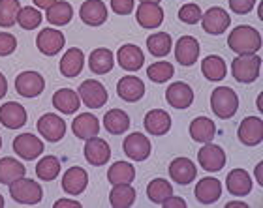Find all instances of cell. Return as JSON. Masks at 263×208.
Listing matches in <instances>:
<instances>
[{
    "label": "cell",
    "mask_w": 263,
    "mask_h": 208,
    "mask_svg": "<svg viewBox=\"0 0 263 208\" xmlns=\"http://www.w3.org/2000/svg\"><path fill=\"white\" fill-rule=\"evenodd\" d=\"M199 58V44L194 36H182L175 45V60L181 66H192Z\"/></svg>",
    "instance_id": "cell-20"
},
{
    "label": "cell",
    "mask_w": 263,
    "mask_h": 208,
    "mask_svg": "<svg viewBox=\"0 0 263 208\" xmlns=\"http://www.w3.org/2000/svg\"><path fill=\"white\" fill-rule=\"evenodd\" d=\"M136 201V190L130 184H113L109 192V203L113 208H130Z\"/></svg>",
    "instance_id": "cell-35"
},
{
    "label": "cell",
    "mask_w": 263,
    "mask_h": 208,
    "mask_svg": "<svg viewBox=\"0 0 263 208\" xmlns=\"http://www.w3.org/2000/svg\"><path fill=\"white\" fill-rule=\"evenodd\" d=\"M32 2L38 6V8H42V10H47V8H51V6L55 4L57 0H32Z\"/></svg>",
    "instance_id": "cell-50"
},
{
    "label": "cell",
    "mask_w": 263,
    "mask_h": 208,
    "mask_svg": "<svg viewBox=\"0 0 263 208\" xmlns=\"http://www.w3.org/2000/svg\"><path fill=\"white\" fill-rule=\"evenodd\" d=\"M45 17L51 25H57V27H64L71 21L73 17V8H71L70 2H64V0H57L55 4L45 10Z\"/></svg>",
    "instance_id": "cell-33"
},
{
    "label": "cell",
    "mask_w": 263,
    "mask_h": 208,
    "mask_svg": "<svg viewBox=\"0 0 263 208\" xmlns=\"http://www.w3.org/2000/svg\"><path fill=\"white\" fill-rule=\"evenodd\" d=\"M17 49V39L10 32H0V56H8Z\"/></svg>",
    "instance_id": "cell-45"
},
{
    "label": "cell",
    "mask_w": 263,
    "mask_h": 208,
    "mask_svg": "<svg viewBox=\"0 0 263 208\" xmlns=\"http://www.w3.org/2000/svg\"><path fill=\"white\" fill-rule=\"evenodd\" d=\"M226 188L231 195L235 197H245L252 192V178L245 169H233L226 178Z\"/></svg>",
    "instance_id": "cell-24"
},
{
    "label": "cell",
    "mask_w": 263,
    "mask_h": 208,
    "mask_svg": "<svg viewBox=\"0 0 263 208\" xmlns=\"http://www.w3.org/2000/svg\"><path fill=\"white\" fill-rule=\"evenodd\" d=\"M136 178V167L128 161H117L107 171V180L111 184H132Z\"/></svg>",
    "instance_id": "cell-36"
},
{
    "label": "cell",
    "mask_w": 263,
    "mask_h": 208,
    "mask_svg": "<svg viewBox=\"0 0 263 208\" xmlns=\"http://www.w3.org/2000/svg\"><path fill=\"white\" fill-rule=\"evenodd\" d=\"M104 126L111 135H121L130 128V116L121 109H111L104 116Z\"/></svg>",
    "instance_id": "cell-34"
},
{
    "label": "cell",
    "mask_w": 263,
    "mask_h": 208,
    "mask_svg": "<svg viewBox=\"0 0 263 208\" xmlns=\"http://www.w3.org/2000/svg\"><path fill=\"white\" fill-rule=\"evenodd\" d=\"M201 73L207 77L209 81H222L226 77V73H228L224 58L218 55H209L201 62Z\"/></svg>",
    "instance_id": "cell-38"
},
{
    "label": "cell",
    "mask_w": 263,
    "mask_h": 208,
    "mask_svg": "<svg viewBox=\"0 0 263 208\" xmlns=\"http://www.w3.org/2000/svg\"><path fill=\"white\" fill-rule=\"evenodd\" d=\"M55 208H81V203L70 201V199H59L55 203Z\"/></svg>",
    "instance_id": "cell-49"
},
{
    "label": "cell",
    "mask_w": 263,
    "mask_h": 208,
    "mask_svg": "<svg viewBox=\"0 0 263 208\" xmlns=\"http://www.w3.org/2000/svg\"><path fill=\"white\" fill-rule=\"evenodd\" d=\"M211 109L218 118L228 120L239 109V98L230 87L214 88L213 94H211Z\"/></svg>",
    "instance_id": "cell-2"
},
{
    "label": "cell",
    "mask_w": 263,
    "mask_h": 208,
    "mask_svg": "<svg viewBox=\"0 0 263 208\" xmlns=\"http://www.w3.org/2000/svg\"><path fill=\"white\" fill-rule=\"evenodd\" d=\"M122 148H124V154H126L128 158L134 159V161H145V159L151 156V141L147 139V135H143V133H132L124 139L122 142Z\"/></svg>",
    "instance_id": "cell-11"
},
{
    "label": "cell",
    "mask_w": 263,
    "mask_h": 208,
    "mask_svg": "<svg viewBox=\"0 0 263 208\" xmlns=\"http://www.w3.org/2000/svg\"><path fill=\"white\" fill-rule=\"evenodd\" d=\"M113 64H115V58H113V53L109 49H104V47H100V49H94L88 56V68L92 73L96 75H104L107 71L113 70Z\"/></svg>",
    "instance_id": "cell-31"
},
{
    "label": "cell",
    "mask_w": 263,
    "mask_h": 208,
    "mask_svg": "<svg viewBox=\"0 0 263 208\" xmlns=\"http://www.w3.org/2000/svg\"><path fill=\"white\" fill-rule=\"evenodd\" d=\"M36 175L40 180L51 182L55 180L57 176L61 175V159L57 156H45L38 161L36 165Z\"/></svg>",
    "instance_id": "cell-39"
},
{
    "label": "cell",
    "mask_w": 263,
    "mask_h": 208,
    "mask_svg": "<svg viewBox=\"0 0 263 208\" xmlns=\"http://www.w3.org/2000/svg\"><path fill=\"white\" fill-rule=\"evenodd\" d=\"M173 73H175L173 64H170V62H165V60L154 62V64H151V66L147 68V77L154 82L170 81L171 77H173Z\"/></svg>",
    "instance_id": "cell-42"
},
{
    "label": "cell",
    "mask_w": 263,
    "mask_h": 208,
    "mask_svg": "<svg viewBox=\"0 0 263 208\" xmlns=\"http://www.w3.org/2000/svg\"><path fill=\"white\" fill-rule=\"evenodd\" d=\"M0 148H2V139H0Z\"/></svg>",
    "instance_id": "cell-57"
},
{
    "label": "cell",
    "mask_w": 263,
    "mask_h": 208,
    "mask_svg": "<svg viewBox=\"0 0 263 208\" xmlns=\"http://www.w3.org/2000/svg\"><path fill=\"white\" fill-rule=\"evenodd\" d=\"M83 62H85V55L81 49L71 47L64 53V56L61 58L59 70L64 77H77L83 70Z\"/></svg>",
    "instance_id": "cell-29"
},
{
    "label": "cell",
    "mask_w": 263,
    "mask_h": 208,
    "mask_svg": "<svg viewBox=\"0 0 263 208\" xmlns=\"http://www.w3.org/2000/svg\"><path fill=\"white\" fill-rule=\"evenodd\" d=\"M237 137L247 147H256L263 141V122L259 116H247L237 130Z\"/></svg>",
    "instance_id": "cell-12"
},
{
    "label": "cell",
    "mask_w": 263,
    "mask_h": 208,
    "mask_svg": "<svg viewBox=\"0 0 263 208\" xmlns=\"http://www.w3.org/2000/svg\"><path fill=\"white\" fill-rule=\"evenodd\" d=\"M201 15L203 11L201 8L197 4H194V2H188V4H184L179 10V19H181L182 23H186V25H196V23L201 21Z\"/></svg>",
    "instance_id": "cell-44"
},
{
    "label": "cell",
    "mask_w": 263,
    "mask_h": 208,
    "mask_svg": "<svg viewBox=\"0 0 263 208\" xmlns=\"http://www.w3.org/2000/svg\"><path fill=\"white\" fill-rule=\"evenodd\" d=\"M66 38L61 30H55V28H44L42 32L38 34L36 38V45H38V51L45 56H55L61 53V49L64 47Z\"/></svg>",
    "instance_id": "cell-9"
},
{
    "label": "cell",
    "mask_w": 263,
    "mask_h": 208,
    "mask_svg": "<svg viewBox=\"0 0 263 208\" xmlns=\"http://www.w3.org/2000/svg\"><path fill=\"white\" fill-rule=\"evenodd\" d=\"M197 161L203 169L209 173H218L226 165V152L224 148L213 142H205V147L197 152Z\"/></svg>",
    "instance_id": "cell-8"
},
{
    "label": "cell",
    "mask_w": 263,
    "mask_h": 208,
    "mask_svg": "<svg viewBox=\"0 0 263 208\" xmlns=\"http://www.w3.org/2000/svg\"><path fill=\"white\" fill-rule=\"evenodd\" d=\"M170 176H171V180H175L177 184L186 186V184H190L192 180H196V176H197L196 163L188 158H175L170 163Z\"/></svg>",
    "instance_id": "cell-21"
},
{
    "label": "cell",
    "mask_w": 263,
    "mask_h": 208,
    "mask_svg": "<svg viewBox=\"0 0 263 208\" xmlns=\"http://www.w3.org/2000/svg\"><path fill=\"white\" fill-rule=\"evenodd\" d=\"M171 45H173V39H171V36L167 32H154L147 38L148 53L153 56H156V58L170 55Z\"/></svg>",
    "instance_id": "cell-37"
},
{
    "label": "cell",
    "mask_w": 263,
    "mask_h": 208,
    "mask_svg": "<svg viewBox=\"0 0 263 208\" xmlns=\"http://www.w3.org/2000/svg\"><path fill=\"white\" fill-rule=\"evenodd\" d=\"M165 99H167V103L171 107H175V109H188L194 101V90L190 88V85L186 82H173L167 87L165 90Z\"/></svg>",
    "instance_id": "cell-18"
},
{
    "label": "cell",
    "mask_w": 263,
    "mask_h": 208,
    "mask_svg": "<svg viewBox=\"0 0 263 208\" xmlns=\"http://www.w3.org/2000/svg\"><path fill=\"white\" fill-rule=\"evenodd\" d=\"M77 94H79V98H81L83 103L87 105V107H90V109H100L102 105H105V101L109 98L105 87L100 81H96V79L83 81Z\"/></svg>",
    "instance_id": "cell-5"
},
{
    "label": "cell",
    "mask_w": 263,
    "mask_h": 208,
    "mask_svg": "<svg viewBox=\"0 0 263 208\" xmlns=\"http://www.w3.org/2000/svg\"><path fill=\"white\" fill-rule=\"evenodd\" d=\"M10 195L13 201L21 204H38L44 197V192L36 180L23 176V178H17L15 182L10 184Z\"/></svg>",
    "instance_id": "cell-3"
},
{
    "label": "cell",
    "mask_w": 263,
    "mask_h": 208,
    "mask_svg": "<svg viewBox=\"0 0 263 208\" xmlns=\"http://www.w3.org/2000/svg\"><path fill=\"white\" fill-rule=\"evenodd\" d=\"M79 17L88 27H100L107 21V8L102 0H85L79 8Z\"/></svg>",
    "instance_id": "cell-17"
},
{
    "label": "cell",
    "mask_w": 263,
    "mask_h": 208,
    "mask_svg": "<svg viewBox=\"0 0 263 208\" xmlns=\"http://www.w3.org/2000/svg\"><path fill=\"white\" fill-rule=\"evenodd\" d=\"M233 206H241V208H247L248 204L242 203V201H235V203H228V208H233Z\"/></svg>",
    "instance_id": "cell-53"
},
{
    "label": "cell",
    "mask_w": 263,
    "mask_h": 208,
    "mask_svg": "<svg viewBox=\"0 0 263 208\" xmlns=\"http://www.w3.org/2000/svg\"><path fill=\"white\" fill-rule=\"evenodd\" d=\"M147 195L153 203L162 204L170 195H173V188H171L170 182L164 180V178H154L147 186Z\"/></svg>",
    "instance_id": "cell-40"
},
{
    "label": "cell",
    "mask_w": 263,
    "mask_h": 208,
    "mask_svg": "<svg viewBox=\"0 0 263 208\" xmlns=\"http://www.w3.org/2000/svg\"><path fill=\"white\" fill-rule=\"evenodd\" d=\"M85 159L94 167H102L109 161L111 158V148L109 144L100 137H90L85 142Z\"/></svg>",
    "instance_id": "cell-15"
},
{
    "label": "cell",
    "mask_w": 263,
    "mask_h": 208,
    "mask_svg": "<svg viewBox=\"0 0 263 208\" xmlns=\"http://www.w3.org/2000/svg\"><path fill=\"white\" fill-rule=\"evenodd\" d=\"M4 206V197H2V195H0V208Z\"/></svg>",
    "instance_id": "cell-56"
},
{
    "label": "cell",
    "mask_w": 263,
    "mask_h": 208,
    "mask_svg": "<svg viewBox=\"0 0 263 208\" xmlns=\"http://www.w3.org/2000/svg\"><path fill=\"white\" fill-rule=\"evenodd\" d=\"M53 107L61 111L62 115H73L81 107V98L71 88H61L53 94Z\"/></svg>",
    "instance_id": "cell-26"
},
{
    "label": "cell",
    "mask_w": 263,
    "mask_h": 208,
    "mask_svg": "<svg viewBox=\"0 0 263 208\" xmlns=\"http://www.w3.org/2000/svg\"><path fill=\"white\" fill-rule=\"evenodd\" d=\"M222 195V184L218 178L207 176L196 184V199L201 204H214Z\"/></svg>",
    "instance_id": "cell-22"
},
{
    "label": "cell",
    "mask_w": 263,
    "mask_h": 208,
    "mask_svg": "<svg viewBox=\"0 0 263 208\" xmlns=\"http://www.w3.org/2000/svg\"><path fill=\"white\" fill-rule=\"evenodd\" d=\"M71 130H73V135H77L79 139H90V137H96L100 132V122L98 118L90 113H81V115L77 116L73 124H71Z\"/></svg>",
    "instance_id": "cell-28"
},
{
    "label": "cell",
    "mask_w": 263,
    "mask_h": 208,
    "mask_svg": "<svg viewBox=\"0 0 263 208\" xmlns=\"http://www.w3.org/2000/svg\"><path fill=\"white\" fill-rule=\"evenodd\" d=\"M201 25L203 30L207 34H213V36H218V34H224L231 25V15L224 8L220 6H214V8H209L205 13L201 15Z\"/></svg>",
    "instance_id": "cell-6"
},
{
    "label": "cell",
    "mask_w": 263,
    "mask_h": 208,
    "mask_svg": "<svg viewBox=\"0 0 263 208\" xmlns=\"http://www.w3.org/2000/svg\"><path fill=\"white\" fill-rule=\"evenodd\" d=\"M261 165L263 163H258V169H256V178H258V184L263 186V178H261Z\"/></svg>",
    "instance_id": "cell-52"
},
{
    "label": "cell",
    "mask_w": 263,
    "mask_h": 208,
    "mask_svg": "<svg viewBox=\"0 0 263 208\" xmlns=\"http://www.w3.org/2000/svg\"><path fill=\"white\" fill-rule=\"evenodd\" d=\"M258 107H259V111L263 109V105H261V96H259V98H258Z\"/></svg>",
    "instance_id": "cell-54"
},
{
    "label": "cell",
    "mask_w": 263,
    "mask_h": 208,
    "mask_svg": "<svg viewBox=\"0 0 263 208\" xmlns=\"http://www.w3.org/2000/svg\"><path fill=\"white\" fill-rule=\"evenodd\" d=\"M13 150L23 159H36L40 154L44 152V142L32 133H21L13 141Z\"/></svg>",
    "instance_id": "cell-19"
},
{
    "label": "cell",
    "mask_w": 263,
    "mask_h": 208,
    "mask_svg": "<svg viewBox=\"0 0 263 208\" xmlns=\"http://www.w3.org/2000/svg\"><path fill=\"white\" fill-rule=\"evenodd\" d=\"M256 0H230V8L237 15H247L254 10Z\"/></svg>",
    "instance_id": "cell-46"
},
{
    "label": "cell",
    "mask_w": 263,
    "mask_h": 208,
    "mask_svg": "<svg viewBox=\"0 0 263 208\" xmlns=\"http://www.w3.org/2000/svg\"><path fill=\"white\" fill-rule=\"evenodd\" d=\"M143 126L151 135H165L171 130V116L162 109H153L145 115Z\"/></svg>",
    "instance_id": "cell-25"
},
{
    "label": "cell",
    "mask_w": 263,
    "mask_h": 208,
    "mask_svg": "<svg viewBox=\"0 0 263 208\" xmlns=\"http://www.w3.org/2000/svg\"><path fill=\"white\" fill-rule=\"evenodd\" d=\"M42 13H40L36 8H21L19 11V15H17V23H19V27L25 28V30H34V28H38L42 25Z\"/></svg>",
    "instance_id": "cell-43"
},
{
    "label": "cell",
    "mask_w": 263,
    "mask_h": 208,
    "mask_svg": "<svg viewBox=\"0 0 263 208\" xmlns=\"http://www.w3.org/2000/svg\"><path fill=\"white\" fill-rule=\"evenodd\" d=\"M0 124L8 130H19L27 124V111L17 101L0 105Z\"/></svg>",
    "instance_id": "cell-14"
},
{
    "label": "cell",
    "mask_w": 263,
    "mask_h": 208,
    "mask_svg": "<svg viewBox=\"0 0 263 208\" xmlns=\"http://www.w3.org/2000/svg\"><path fill=\"white\" fill-rule=\"evenodd\" d=\"M88 184V175L87 171L81 167H70L62 176V190L68 195H79L85 192V188Z\"/></svg>",
    "instance_id": "cell-23"
},
{
    "label": "cell",
    "mask_w": 263,
    "mask_h": 208,
    "mask_svg": "<svg viewBox=\"0 0 263 208\" xmlns=\"http://www.w3.org/2000/svg\"><path fill=\"white\" fill-rule=\"evenodd\" d=\"M228 45L237 55H256L261 49V34L254 27L239 25L228 36Z\"/></svg>",
    "instance_id": "cell-1"
},
{
    "label": "cell",
    "mask_w": 263,
    "mask_h": 208,
    "mask_svg": "<svg viewBox=\"0 0 263 208\" xmlns=\"http://www.w3.org/2000/svg\"><path fill=\"white\" fill-rule=\"evenodd\" d=\"M25 173H27V167L21 161H17L15 158L6 156V158L0 159V184L10 186L11 182H15L17 178H23Z\"/></svg>",
    "instance_id": "cell-32"
},
{
    "label": "cell",
    "mask_w": 263,
    "mask_h": 208,
    "mask_svg": "<svg viewBox=\"0 0 263 208\" xmlns=\"http://www.w3.org/2000/svg\"><path fill=\"white\" fill-rule=\"evenodd\" d=\"M141 2H154V4H158L160 0H141Z\"/></svg>",
    "instance_id": "cell-55"
},
{
    "label": "cell",
    "mask_w": 263,
    "mask_h": 208,
    "mask_svg": "<svg viewBox=\"0 0 263 208\" xmlns=\"http://www.w3.org/2000/svg\"><path fill=\"white\" fill-rule=\"evenodd\" d=\"M19 11H21V2L19 0H0V27H13L17 23Z\"/></svg>",
    "instance_id": "cell-41"
},
{
    "label": "cell",
    "mask_w": 263,
    "mask_h": 208,
    "mask_svg": "<svg viewBox=\"0 0 263 208\" xmlns=\"http://www.w3.org/2000/svg\"><path fill=\"white\" fill-rule=\"evenodd\" d=\"M117 62L122 70L126 71H137L143 66L145 62V56H143V51L137 47V45H122L119 53H117Z\"/></svg>",
    "instance_id": "cell-27"
},
{
    "label": "cell",
    "mask_w": 263,
    "mask_h": 208,
    "mask_svg": "<svg viewBox=\"0 0 263 208\" xmlns=\"http://www.w3.org/2000/svg\"><path fill=\"white\" fill-rule=\"evenodd\" d=\"M6 92H8V81H6V77L0 73V99L4 98Z\"/></svg>",
    "instance_id": "cell-51"
},
{
    "label": "cell",
    "mask_w": 263,
    "mask_h": 208,
    "mask_svg": "<svg viewBox=\"0 0 263 208\" xmlns=\"http://www.w3.org/2000/svg\"><path fill=\"white\" fill-rule=\"evenodd\" d=\"M261 58L258 55H239L231 62V73L239 82H254L259 77Z\"/></svg>",
    "instance_id": "cell-4"
},
{
    "label": "cell",
    "mask_w": 263,
    "mask_h": 208,
    "mask_svg": "<svg viewBox=\"0 0 263 208\" xmlns=\"http://www.w3.org/2000/svg\"><path fill=\"white\" fill-rule=\"evenodd\" d=\"M15 90L23 98H36L45 90V79L38 71H23L15 77Z\"/></svg>",
    "instance_id": "cell-7"
},
{
    "label": "cell",
    "mask_w": 263,
    "mask_h": 208,
    "mask_svg": "<svg viewBox=\"0 0 263 208\" xmlns=\"http://www.w3.org/2000/svg\"><path fill=\"white\" fill-rule=\"evenodd\" d=\"M38 132L45 141L57 142L66 135V122L59 115L45 113L38 120Z\"/></svg>",
    "instance_id": "cell-10"
},
{
    "label": "cell",
    "mask_w": 263,
    "mask_h": 208,
    "mask_svg": "<svg viewBox=\"0 0 263 208\" xmlns=\"http://www.w3.org/2000/svg\"><path fill=\"white\" fill-rule=\"evenodd\" d=\"M162 204H164L165 208H184L186 206V201L181 197H175V195H170Z\"/></svg>",
    "instance_id": "cell-48"
},
{
    "label": "cell",
    "mask_w": 263,
    "mask_h": 208,
    "mask_svg": "<svg viewBox=\"0 0 263 208\" xmlns=\"http://www.w3.org/2000/svg\"><path fill=\"white\" fill-rule=\"evenodd\" d=\"M214 135H216V126L214 122L207 116H197L196 120L190 124V137L196 142H213Z\"/></svg>",
    "instance_id": "cell-30"
},
{
    "label": "cell",
    "mask_w": 263,
    "mask_h": 208,
    "mask_svg": "<svg viewBox=\"0 0 263 208\" xmlns=\"http://www.w3.org/2000/svg\"><path fill=\"white\" fill-rule=\"evenodd\" d=\"M134 6H136L134 0H111V8L119 15H130L134 11Z\"/></svg>",
    "instance_id": "cell-47"
},
{
    "label": "cell",
    "mask_w": 263,
    "mask_h": 208,
    "mask_svg": "<svg viewBox=\"0 0 263 208\" xmlns=\"http://www.w3.org/2000/svg\"><path fill=\"white\" fill-rule=\"evenodd\" d=\"M117 94H119V98L128 101V103L139 101L145 96V82L136 75H124L117 82Z\"/></svg>",
    "instance_id": "cell-16"
},
{
    "label": "cell",
    "mask_w": 263,
    "mask_h": 208,
    "mask_svg": "<svg viewBox=\"0 0 263 208\" xmlns=\"http://www.w3.org/2000/svg\"><path fill=\"white\" fill-rule=\"evenodd\" d=\"M136 19L139 27L153 30L164 23V10H162V6L154 4V2H141L136 10Z\"/></svg>",
    "instance_id": "cell-13"
}]
</instances>
